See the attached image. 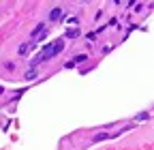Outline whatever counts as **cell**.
<instances>
[{
    "mask_svg": "<svg viewBox=\"0 0 154 150\" xmlns=\"http://www.w3.org/2000/svg\"><path fill=\"white\" fill-rule=\"evenodd\" d=\"M77 34H79V30H77V28H69V30H66V36H69V39H71V36H77Z\"/></svg>",
    "mask_w": 154,
    "mask_h": 150,
    "instance_id": "6",
    "label": "cell"
},
{
    "mask_svg": "<svg viewBox=\"0 0 154 150\" xmlns=\"http://www.w3.org/2000/svg\"><path fill=\"white\" fill-rule=\"evenodd\" d=\"M34 77H36V71H34V69L26 71V80H34Z\"/></svg>",
    "mask_w": 154,
    "mask_h": 150,
    "instance_id": "7",
    "label": "cell"
},
{
    "mask_svg": "<svg viewBox=\"0 0 154 150\" xmlns=\"http://www.w3.org/2000/svg\"><path fill=\"white\" fill-rule=\"evenodd\" d=\"M64 49V39H58V41H54V43H49L41 54L36 56V58L32 60V69L36 67V64H41V62H45V60H49V58H54V56H58Z\"/></svg>",
    "mask_w": 154,
    "mask_h": 150,
    "instance_id": "1",
    "label": "cell"
},
{
    "mask_svg": "<svg viewBox=\"0 0 154 150\" xmlns=\"http://www.w3.org/2000/svg\"><path fill=\"white\" fill-rule=\"evenodd\" d=\"M43 32H45V24H36V26H34V30H32V34H30V36H32V39H36V36H41V34H43Z\"/></svg>",
    "mask_w": 154,
    "mask_h": 150,
    "instance_id": "3",
    "label": "cell"
},
{
    "mask_svg": "<svg viewBox=\"0 0 154 150\" xmlns=\"http://www.w3.org/2000/svg\"><path fill=\"white\" fill-rule=\"evenodd\" d=\"M60 15H62V9H60V7H54V9L49 11V20L56 22V20H60Z\"/></svg>",
    "mask_w": 154,
    "mask_h": 150,
    "instance_id": "2",
    "label": "cell"
},
{
    "mask_svg": "<svg viewBox=\"0 0 154 150\" xmlns=\"http://www.w3.org/2000/svg\"><path fill=\"white\" fill-rule=\"evenodd\" d=\"M109 137H113V135H111V133H96V135H94V144H96V142H105V139H109Z\"/></svg>",
    "mask_w": 154,
    "mask_h": 150,
    "instance_id": "5",
    "label": "cell"
},
{
    "mask_svg": "<svg viewBox=\"0 0 154 150\" xmlns=\"http://www.w3.org/2000/svg\"><path fill=\"white\" fill-rule=\"evenodd\" d=\"M32 47H34V43H22L17 52H19V54H28V52H30Z\"/></svg>",
    "mask_w": 154,
    "mask_h": 150,
    "instance_id": "4",
    "label": "cell"
},
{
    "mask_svg": "<svg viewBox=\"0 0 154 150\" xmlns=\"http://www.w3.org/2000/svg\"><path fill=\"white\" fill-rule=\"evenodd\" d=\"M0 92H2V88H0Z\"/></svg>",
    "mask_w": 154,
    "mask_h": 150,
    "instance_id": "8",
    "label": "cell"
}]
</instances>
